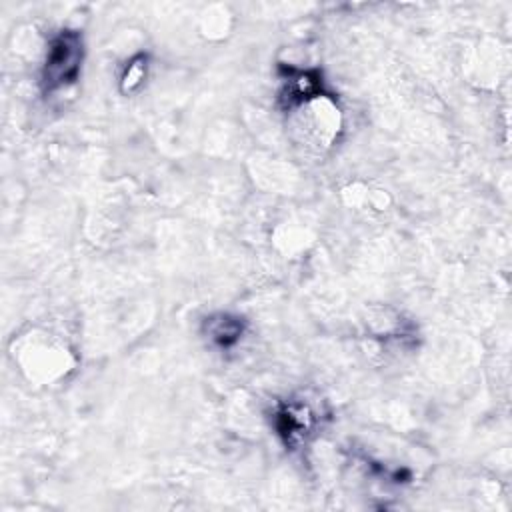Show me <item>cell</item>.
<instances>
[{
    "mask_svg": "<svg viewBox=\"0 0 512 512\" xmlns=\"http://www.w3.org/2000/svg\"><path fill=\"white\" fill-rule=\"evenodd\" d=\"M202 334L206 336V340L220 348V350H230L236 344H240V340L246 334V320L238 314H230V312H216L204 318L202 322Z\"/></svg>",
    "mask_w": 512,
    "mask_h": 512,
    "instance_id": "obj_4",
    "label": "cell"
},
{
    "mask_svg": "<svg viewBox=\"0 0 512 512\" xmlns=\"http://www.w3.org/2000/svg\"><path fill=\"white\" fill-rule=\"evenodd\" d=\"M324 92V80L320 70H302L292 66H282V88L280 104L286 110L302 106L304 102L320 96Z\"/></svg>",
    "mask_w": 512,
    "mask_h": 512,
    "instance_id": "obj_3",
    "label": "cell"
},
{
    "mask_svg": "<svg viewBox=\"0 0 512 512\" xmlns=\"http://www.w3.org/2000/svg\"><path fill=\"white\" fill-rule=\"evenodd\" d=\"M146 78H148V56L146 54L132 56L126 62V66H124V70L120 74V90H122V94L138 92L144 86Z\"/></svg>",
    "mask_w": 512,
    "mask_h": 512,
    "instance_id": "obj_5",
    "label": "cell"
},
{
    "mask_svg": "<svg viewBox=\"0 0 512 512\" xmlns=\"http://www.w3.org/2000/svg\"><path fill=\"white\" fill-rule=\"evenodd\" d=\"M272 426L288 450H300L316 434L320 416L304 398H288L272 412Z\"/></svg>",
    "mask_w": 512,
    "mask_h": 512,
    "instance_id": "obj_2",
    "label": "cell"
},
{
    "mask_svg": "<svg viewBox=\"0 0 512 512\" xmlns=\"http://www.w3.org/2000/svg\"><path fill=\"white\" fill-rule=\"evenodd\" d=\"M84 38L80 30L62 28L46 46V54L40 68V88L46 96L62 92L74 86L82 74L84 64Z\"/></svg>",
    "mask_w": 512,
    "mask_h": 512,
    "instance_id": "obj_1",
    "label": "cell"
}]
</instances>
